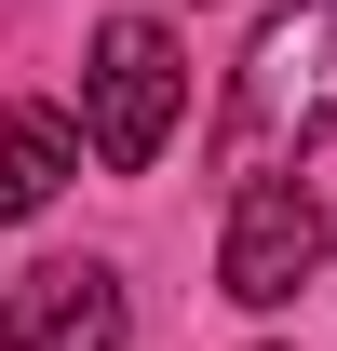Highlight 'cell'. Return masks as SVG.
<instances>
[{"mask_svg":"<svg viewBox=\"0 0 337 351\" xmlns=\"http://www.w3.org/2000/svg\"><path fill=\"white\" fill-rule=\"evenodd\" d=\"M68 176H82V122H54V108H0V230L41 217Z\"/></svg>","mask_w":337,"mask_h":351,"instance_id":"cell-5","label":"cell"},{"mask_svg":"<svg viewBox=\"0 0 337 351\" xmlns=\"http://www.w3.org/2000/svg\"><path fill=\"white\" fill-rule=\"evenodd\" d=\"M310 270H324V203H310V189H284V176H243L229 243H216V284H229L243 311H284Z\"/></svg>","mask_w":337,"mask_h":351,"instance_id":"cell-3","label":"cell"},{"mask_svg":"<svg viewBox=\"0 0 337 351\" xmlns=\"http://www.w3.org/2000/svg\"><path fill=\"white\" fill-rule=\"evenodd\" d=\"M175 95H189V68H175V41L149 27V14H122V27H95V68H82V108H95V162L135 176L149 149L175 135Z\"/></svg>","mask_w":337,"mask_h":351,"instance_id":"cell-2","label":"cell"},{"mask_svg":"<svg viewBox=\"0 0 337 351\" xmlns=\"http://www.w3.org/2000/svg\"><path fill=\"white\" fill-rule=\"evenodd\" d=\"M324 108H337V14H270L243 54V95H229V162H270Z\"/></svg>","mask_w":337,"mask_h":351,"instance_id":"cell-1","label":"cell"},{"mask_svg":"<svg viewBox=\"0 0 337 351\" xmlns=\"http://www.w3.org/2000/svg\"><path fill=\"white\" fill-rule=\"evenodd\" d=\"M0 351H122V284L108 270H27L0 298Z\"/></svg>","mask_w":337,"mask_h":351,"instance_id":"cell-4","label":"cell"}]
</instances>
